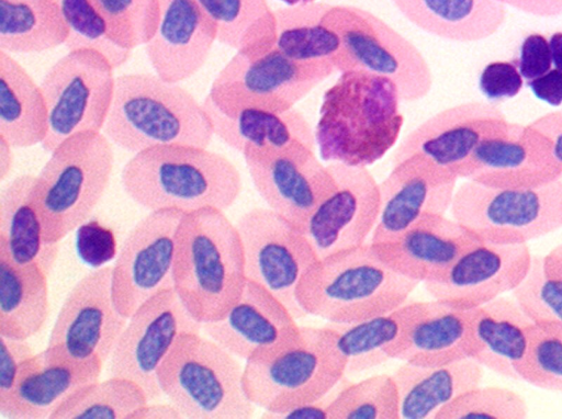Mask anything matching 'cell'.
Segmentation results:
<instances>
[{
	"instance_id": "obj_1",
	"label": "cell",
	"mask_w": 562,
	"mask_h": 419,
	"mask_svg": "<svg viewBox=\"0 0 562 419\" xmlns=\"http://www.w3.org/2000/svg\"><path fill=\"white\" fill-rule=\"evenodd\" d=\"M401 95L387 78L363 70L340 72L322 99L314 129L323 161L369 167L397 143Z\"/></svg>"
},
{
	"instance_id": "obj_2",
	"label": "cell",
	"mask_w": 562,
	"mask_h": 419,
	"mask_svg": "<svg viewBox=\"0 0 562 419\" xmlns=\"http://www.w3.org/2000/svg\"><path fill=\"white\" fill-rule=\"evenodd\" d=\"M126 195L148 210L182 213L229 208L243 181L237 167L224 155L192 145L155 146L133 155L121 171Z\"/></svg>"
},
{
	"instance_id": "obj_3",
	"label": "cell",
	"mask_w": 562,
	"mask_h": 419,
	"mask_svg": "<svg viewBox=\"0 0 562 419\" xmlns=\"http://www.w3.org/2000/svg\"><path fill=\"white\" fill-rule=\"evenodd\" d=\"M247 282L239 231L224 211L184 213L177 233L173 288L200 324L221 318Z\"/></svg>"
},
{
	"instance_id": "obj_4",
	"label": "cell",
	"mask_w": 562,
	"mask_h": 419,
	"mask_svg": "<svg viewBox=\"0 0 562 419\" xmlns=\"http://www.w3.org/2000/svg\"><path fill=\"white\" fill-rule=\"evenodd\" d=\"M102 133L133 154L175 144L207 148L214 136L203 104L190 91L148 72L115 78Z\"/></svg>"
},
{
	"instance_id": "obj_5",
	"label": "cell",
	"mask_w": 562,
	"mask_h": 419,
	"mask_svg": "<svg viewBox=\"0 0 562 419\" xmlns=\"http://www.w3.org/2000/svg\"><path fill=\"white\" fill-rule=\"evenodd\" d=\"M418 284L390 268L366 242L319 258L300 281L296 298L306 315L344 325L402 305Z\"/></svg>"
},
{
	"instance_id": "obj_6",
	"label": "cell",
	"mask_w": 562,
	"mask_h": 419,
	"mask_svg": "<svg viewBox=\"0 0 562 419\" xmlns=\"http://www.w3.org/2000/svg\"><path fill=\"white\" fill-rule=\"evenodd\" d=\"M345 376L336 328L301 326L295 340L245 361L243 385L256 407L282 412L321 399Z\"/></svg>"
},
{
	"instance_id": "obj_7",
	"label": "cell",
	"mask_w": 562,
	"mask_h": 419,
	"mask_svg": "<svg viewBox=\"0 0 562 419\" xmlns=\"http://www.w3.org/2000/svg\"><path fill=\"white\" fill-rule=\"evenodd\" d=\"M113 167V144L102 132L75 134L50 151L33 188L46 242L59 244L85 224L103 197Z\"/></svg>"
},
{
	"instance_id": "obj_8",
	"label": "cell",
	"mask_w": 562,
	"mask_h": 419,
	"mask_svg": "<svg viewBox=\"0 0 562 419\" xmlns=\"http://www.w3.org/2000/svg\"><path fill=\"white\" fill-rule=\"evenodd\" d=\"M201 332L179 337L161 364L162 395L188 419H249L256 406L245 393L239 359Z\"/></svg>"
},
{
	"instance_id": "obj_9",
	"label": "cell",
	"mask_w": 562,
	"mask_h": 419,
	"mask_svg": "<svg viewBox=\"0 0 562 419\" xmlns=\"http://www.w3.org/2000/svg\"><path fill=\"white\" fill-rule=\"evenodd\" d=\"M334 71L330 60H294L274 46L254 54L237 50L214 78L206 98L228 116L245 109L283 113Z\"/></svg>"
},
{
	"instance_id": "obj_10",
	"label": "cell",
	"mask_w": 562,
	"mask_h": 419,
	"mask_svg": "<svg viewBox=\"0 0 562 419\" xmlns=\"http://www.w3.org/2000/svg\"><path fill=\"white\" fill-rule=\"evenodd\" d=\"M451 217L485 242L528 244L562 228V180L528 189L457 185Z\"/></svg>"
},
{
	"instance_id": "obj_11",
	"label": "cell",
	"mask_w": 562,
	"mask_h": 419,
	"mask_svg": "<svg viewBox=\"0 0 562 419\" xmlns=\"http://www.w3.org/2000/svg\"><path fill=\"white\" fill-rule=\"evenodd\" d=\"M323 22L340 37L336 71L363 70L393 81L402 101H417L431 90L434 77L422 52L372 12L331 4Z\"/></svg>"
},
{
	"instance_id": "obj_12",
	"label": "cell",
	"mask_w": 562,
	"mask_h": 419,
	"mask_svg": "<svg viewBox=\"0 0 562 419\" xmlns=\"http://www.w3.org/2000/svg\"><path fill=\"white\" fill-rule=\"evenodd\" d=\"M114 69L104 55L89 48L68 50L50 66L40 83L47 110L46 151L75 134L102 132L113 100Z\"/></svg>"
},
{
	"instance_id": "obj_13",
	"label": "cell",
	"mask_w": 562,
	"mask_h": 419,
	"mask_svg": "<svg viewBox=\"0 0 562 419\" xmlns=\"http://www.w3.org/2000/svg\"><path fill=\"white\" fill-rule=\"evenodd\" d=\"M235 225L247 279L270 291L296 319L307 316L297 302L296 290L319 258L304 230L268 206L245 212Z\"/></svg>"
},
{
	"instance_id": "obj_14",
	"label": "cell",
	"mask_w": 562,
	"mask_h": 419,
	"mask_svg": "<svg viewBox=\"0 0 562 419\" xmlns=\"http://www.w3.org/2000/svg\"><path fill=\"white\" fill-rule=\"evenodd\" d=\"M315 146V141L295 138L282 146H245L240 152L267 206L302 229L313 210L336 189Z\"/></svg>"
},
{
	"instance_id": "obj_15",
	"label": "cell",
	"mask_w": 562,
	"mask_h": 419,
	"mask_svg": "<svg viewBox=\"0 0 562 419\" xmlns=\"http://www.w3.org/2000/svg\"><path fill=\"white\" fill-rule=\"evenodd\" d=\"M201 331L202 324L193 318L175 288L165 290L127 319L108 360V372L137 383L149 401L157 399L162 395L159 369L179 337Z\"/></svg>"
},
{
	"instance_id": "obj_16",
	"label": "cell",
	"mask_w": 562,
	"mask_h": 419,
	"mask_svg": "<svg viewBox=\"0 0 562 419\" xmlns=\"http://www.w3.org/2000/svg\"><path fill=\"white\" fill-rule=\"evenodd\" d=\"M184 213L149 211L128 233L111 272L112 297L130 318L145 302L173 287L177 233Z\"/></svg>"
},
{
	"instance_id": "obj_17",
	"label": "cell",
	"mask_w": 562,
	"mask_h": 419,
	"mask_svg": "<svg viewBox=\"0 0 562 419\" xmlns=\"http://www.w3.org/2000/svg\"><path fill=\"white\" fill-rule=\"evenodd\" d=\"M112 265L82 276L65 297L47 347L77 361L105 363L127 319L116 308L111 290Z\"/></svg>"
},
{
	"instance_id": "obj_18",
	"label": "cell",
	"mask_w": 562,
	"mask_h": 419,
	"mask_svg": "<svg viewBox=\"0 0 562 419\" xmlns=\"http://www.w3.org/2000/svg\"><path fill=\"white\" fill-rule=\"evenodd\" d=\"M327 166L336 189L313 210L303 227L318 258L368 242L380 211L379 183L367 167Z\"/></svg>"
},
{
	"instance_id": "obj_19",
	"label": "cell",
	"mask_w": 562,
	"mask_h": 419,
	"mask_svg": "<svg viewBox=\"0 0 562 419\" xmlns=\"http://www.w3.org/2000/svg\"><path fill=\"white\" fill-rule=\"evenodd\" d=\"M458 178L420 154L396 163L379 183L380 211L370 244L394 239L428 214L449 211Z\"/></svg>"
},
{
	"instance_id": "obj_20",
	"label": "cell",
	"mask_w": 562,
	"mask_h": 419,
	"mask_svg": "<svg viewBox=\"0 0 562 419\" xmlns=\"http://www.w3.org/2000/svg\"><path fill=\"white\" fill-rule=\"evenodd\" d=\"M460 179L491 188H538L561 180V167L539 131L508 121L477 146Z\"/></svg>"
},
{
	"instance_id": "obj_21",
	"label": "cell",
	"mask_w": 562,
	"mask_h": 419,
	"mask_svg": "<svg viewBox=\"0 0 562 419\" xmlns=\"http://www.w3.org/2000/svg\"><path fill=\"white\" fill-rule=\"evenodd\" d=\"M532 258L528 244L481 241L461 253L442 275L424 285L432 299L475 308L512 293L527 275Z\"/></svg>"
},
{
	"instance_id": "obj_22",
	"label": "cell",
	"mask_w": 562,
	"mask_h": 419,
	"mask_svg": "<svg viewBox=\"0 0 562 419\" xmlns=\"http://www.w3.org/2000/svg\"><path fill=\"white\" fill-rule=\"evenodd\" d=\"M507 123L504 112L488 102L468 101L449 106L420 123L401 140L392 165L420 154L460 179L477 146Z\"/></svg>"
},
{
	"instance_id": "obj_23",
	"label": "cell",
	"mask_w": 562,
	"mask_h": 419,
	"mask_svg": "<svg viewBox=\"0 0 562 419\" xmlns=\"http://www.w3.org/2000/svg\"><path fill=\"white\" fill-rule=\"evenodd\" d=\"M270 291L247 279L233 306L202 332L240 360L295 340L301 325Z\"/></svg>"
},
{
	"instance_id": "obj_24",
	"label": "cell",
	"mask_w": 562,
	"mask_h": 419,
	"mask_svg": "<svg viewBox=\"0 0 562 419\" xmlns=\"http://www.w3.org/2000/svg\"><path fill=\"white\" fill-rule=\"evenodd\" d=\"M158 21L144 45L156 75L180 83L193 77L206 63L217 30L196 0H158Z\"/></svg>"
},
{
	"instance_id": "obj_25",
	"label": "cell",
	"mask_w": 562,
	"mask_h": 419,
	"mask_svg": "<svg viewBox=\"0 0 562 419\" xmlns=\"http://www.w3.org/2000/svg\"><path fill=\"white\" fill-rule=\"evenodd\" d=\"M103 365L98 359L77 361L46 347L22 364L0 414L10 419H50L69 397L99 380Z\"/></svg>"
},
{
	"instance_id": "obj_26",
	"label": "cell",
	"mask_w": 562,
	"mask_h": 419,
	"mask_svg": "<svg viewBox=\"0 0 562 419\" xmlns=\"http://www.w3.org/2000/svg\"><path fill=\"white\" fill-rule=\"evenodd\" d=\"M481 241L454 218L428 214L394 239L369 244L394 271L426 283L442 275L461 253Z\"/></svg>"
},
{
	"instance_id": "obj_27",
	"label": "cell",
	"mask_w": 562,
	"mask_h": 419,
	"mask_svg": "<svg viewBox=\"0 0 562 419\" xmlns=\"http://www.w3.org/2000/svg\"><path fill=\"white\" fill-rule=\"evenodd\" d=\"M431 301H411L361 321L331 325L346 359V375L375 369L396 360L414 325L430 309Z\"/></svg>"
},
{
	"instance_id": "obj_28",
	"label": "cell",
	"mask_w": 562,
	"mask_h": 419,
	"mask_svg": "<svg viewBox=\"0 0 562 419\" xmlns=\"http://www.w3.org/2000/svg\"><path fill=\"white\" fill-rule=\"evenodd\" d=\"M483 375L484 367L473 358L442 365L402 362L393 374L400 418L435 419L459 395L481 385Z\"/></svg>"
},
{
	"instance_id": "obj_29",
	"label": "cell",
	"mask_w": 562,
	"mask_h": 419,
	"mask_svg": "<svg viewBox=\"0 0 562 419\" xmlns=\"http://www.w3.org/2000/svg\"><path fill=\"white\" fill-rule=\"evenodd\" d=\"M532 324L513 295H502L475 307L473 359L484 369L519 381L517 369L526 356Z\"/></svg>"
},
{
	"instance_id": "obj_30",
	"label": "cell",
	"mask_w": 562,
	"mask_h": 419,
	"mask_svg": "<svg viewBox=\"0 0 562 419\" xmlns=\"http://www.w3.org/2000/svg\"><path fill=\"white\" fill-rule=\"evenodd\" d=\"M397 11L425 33L457 43L493 36L506 20L497 0H391Z\"/></svg>"
},
{
	"instance_id": "obj_31",
	"label": "cell",
	"mask_w": 562,
	"mask_h": 419,
	"mask_svg": "<svg viewBox=\"0 0 562 419\" xmlns=\"http://www.w3.org/2000/svg\"><path fill=\"white\" fill-rule=\"evenodd\" d=\"M430 309L414 325L396 360L417 365H442L473 358L474 308L432 299Z\"/></svg>"
},
{
	"instance_id": "obj_32",
	"label": "cell",
	"mask_w": 562,
	"mask_h": 419,
	"mask_svg": "<svg viewBox=\"0 0 562 419\" xmlns=\"http://www.w3.org/2000/svg\"><path fill=\"white\" fill-rule=\"evenodd\" d=\"M33 174L12 179L0 193V246L20 265L37 264L49 275L59 244L44 238L43 222L34 199Z\"/></svg>"
},
{
	"instance_id": "obj_33",
	"label": "cell",
	"mask_w": 562,
	"mask_h": 419,
	"mask_svg": "<svg viewBox=\"0 0 562 419\" xmlns=\"http://www.w3.org/2000/svg\"><path fill=\"white\" fill-rule=\"evenodd\" d=\"M48 275L37 264L20 265L0 246V335L27 340L49 315Z\"/></svg>"
},
{
	"instance_id": "obj_34",
	"label": "cell",
	"mask_w": 562,
	"mask_h": 419,
	"mask_svg": "<svg viewBox=\"0 0 562 419\" xmlns=\"http://www.w3.org/2000/svg\"><path fill=\"white\" fill-rule=\"evenodd\" d=\"M46 134L41 86L13 55L0 50V137L16 149L42 145Z\"/></svg>"
},
{
	"instance_id": "obj_35",
	"label": "cell",
	"mask_w": 562,
	"mask_h": 419,
	"mask_svg": "<svg viewBox=\"0 0 562 419\" xmlns=\"http://www.w3.org/2000/svg\"><path fill=\"white\" fill-rule=\"evenodd\" d=\"M202 104L210 117L214 135L239 152L245 146H282L295 138L315 141L311 125L295 107L283 113L245 109L228 116L217 110L206 97Z\"/></svg>"
},
{
	"instance_id": "obj_36",
	"label": "cell",
	"mask_w": 562,
	"mask_h": 419,
	"mask_svg": "<svg viewBox=\"0 0 562 419\" xmlns=\"http://www.w3.org/2000/svg\"><path fill=\"white\" fill-rule=\"evenodd\" d=\"M67 36L55 0H0V50L42 53L65 45Z\"/></svg>"
},
{
	"instance_id": "obj_37",
	"label": "cell",
	"mask_w": 562,
	"mask_h": 419,
	"mask_svg": "<svg viewBox=\"0 0 562 419\" xmlns=\"http://www.w3.org/2000/svg\"><path fill=\"white\" fill-rule=\"evenodd\" d=\"M330 5L315 1L274 10V47L294 60H330L336 68L341 56L340 37L323 22Z\"/></svg>"
},
{
	"instance_id": "obj_38",
	"label": "cell",
	"mask_w": 562,
	"mask_h": 419,
	"mask_svg": "<svg viewBox=\"0 0 562 419\" xmlns=\"http://www.w3.org/2000/svg\"><path fill=\"white\" fill-rule=\"evenodd\" d=\"M217 30V42L260 53L274 46L276 16L267 0H196Z\"/></svg>"
},
{
	"instance_id": "obj_39",
	"label": "cell",
	"mask_w": 562,
	"mask_h": 419,
	"mask_svg": "<svg viewBox=\"0 0 562 419\" xmlns=\"http://www.w3.org/2000/svg\"><path fill=\"white\" fill-rule=\"evenodd\" d=\"M148 401L145 390L134 381L110 376L79 389L50 419H128Z\"/></svg>"
},
{
	"instance_id": "obj_40",
	"label": "cell",
	"mask_w": 562,
	"mask_h": 419,
	"mask_svg": "<svg viewBox=\"0 0 562 419\" xmlns=\"http://www.w3.org/2000/svg\"><path fill=\"white\" fill-rule=\"evenodd\" d=\"M327 419H400L393 375L374 374L348 381L326 408Z\"/></svg>"
},
{
	"instance_id": "obj_41",
	"label": "cell",
	"mask_w": 562,
	"mask_h": 419,
	"mask_svg": "<svg viewBox=\"0 0 562 419\" xmlns=\"http://www.w3.org/2000/svg\"><path fill=\"white\" fill-rule=\"evenodd\" d=\"M68 30V50L89 48L104 55L115 68L124 65L132 52L112 37L109 26L90 0H55Z\"/></svg>"
},
{
	"instance_id": "obj_42",
	"label": "cell",
	"mask_w": 562,
	"mask_h": 419,
	"mask_svg": "<svg viewBox=\"0 0 562 419\" xmlns=\"http://www.w3.org/2000/svg\"><path fill=\"white\" fill-rule=\"evenodd\" d=\"M519 381L562 393V325L533 322L525 359L517 369Z\"/></svg>"
},
{
	"instance_id": "obj_43",
	"label": "cell",
	"mask_w": 562,
	"mask_h": 419,
	"mask_svg": "<svg viewBox=\"0 0 562 419\" xmlns=\"http://www.w3.org/2000/svg\"><path fill=\"white\" fill-rule=\"evenodd\" d=\"M527 416V401L518 392L507 387L479 385L441 408L435 419H524Z\"/></svg>"
},
{
	"instance_id": "obj_44",
	"label": "cell",
	"mask_w": 562,
	"mask_h": 419,
	"mask_svg": "<svg viewBox=\"0 0 562 419\" xmlns=\"http://www.w3.org/2000/svg\"><path fill=\"white\" fill-rule=\"evenodd\" d=\"M105 20L114 41L133 50L153 36L158 0H90Z\"/></svg>"
},
{
	"instance_id": "obj_45",
	"label": "cell",
	"mask_w": 562,
	"mask_h": 419,
	"mask_svg": "<svg viewBox=\"0 0 562 419\" xmlns=\"http://www.w3.org/2000/svg\"><path fill=\"white\" fill-rule=\"evenodd\" d=\"M512 295L533 322L562 325V280L544 273L542 256H533L527 275Z\"/></svg>"
},
{
	"instance_id": "obj_46",
	"label": "cell",
	"mask_w": 562,
	"mask_h": 419,
	"mask_svg": "<svg viewBox=\"0 0 562 419\" xmlns=\"http://www.w3.org/2000/svg\"><path fill=\"white\" fill-rule=\"evenodd\" d=\"M524 81L516 61L494 60L482 69L479 89L491 101L512 99L521 91Z\"/></svg>"
},
{
	"instance_id": "obj_47",
	"label": "cell",
	"mask_w": 562,
	"mask_h": 419,
	"mask_svg": "<svg viewBox=\"0 0 562 419\" xmlns=\"http://www.w3.org/2000/svg\"><path fill=\"white\" fill-rule=\"evenodd\" d=\"M0 409L9 401L22 364L34 355L26 340L11 339L0 335Z\"/></svg>"
},
{
	"instance_id": "obj_48",
	"label": "cell",
	"mask_w": 562,
	"mask_h": 419,
	"mask_svg": "<svg viewBox=\"0 0 562 419\" xmlns=\"http://www.w3.org/2000/svg\"><path fill=\"white\" fill-rule=\"evenodd\" d=\"M77 248L88 263L100 265L115 254L114 236L97 222L82 224L78 229Z\"/></svg>"
},
{
	"instance_id": "obj_49",
	"label": "cell",
	"mask_w": 562,
	"mask_h": 419,
	"mask_svg": "<svg viewBox=\"0 0 562 419\" xmlns=\"http://www.w3.org/2000/svg\"><path fill=\"white\" fill-rule=\"evenodd\" d=\"M516 65L526 82L548 72L552 68L548 38L540 33L528 34L520 44Z\"/></svg>"
},
{
	"instance_id": "obj_50",
	"label": "cell",
	"mask_w": 562,
	"mask_h": 419,
	"mask_svg": "<svg viewBox=\"0 0 562 419\" xmlns=\"http://www.w3.org/2000/svg\"><path fill=\"white\" fill-rule=\"evenodd\" d=\"M348 382L347 375L324 397L321 399L293 407L282 412H266L261 418L269 419H327L326 408L337 395L340 388Z\"/></svg>"
},
{
	"instance_id": "obj_51",
	"label": "cell",
	"mask_w": 562,
	"mask_h": 419,
	"mask_svg": "<svg viewBox=\"0 0 562 419\" xmlns=\"http://www.w3.org/2000/svg\"><path fill=\"white\" fill-rule=\"evenodd\" d=\"M532 94L552 105L562 104V71L552 67L544 75L526 82Z\"/></svg>"
},
{
	"instance_id": "obj_52",
	"label": "cell",
	"mask_w": 562,
	"mask_h": 419,
	"mask_svg": "<svg viewBox=\"0 0 562 419\" xmlns=\"http://www.w3.org/2000/svg\"><path fill=\"white\" fill-rule=\"evenodd\" d=\"M529 124L549 141L551 151L561 167L562 180V110L546 113Z\"/></svg>"
},
{
	"instance_id": "obj_53",
	"label": "cell",
	"mask_w": 562,
	"mask_h": 419,
	"mask_svg": "<svg viewBox=\"0 0 562 419\" xmlns=\"http://www.w3.org/2000/svg\"><path fill=\"white\" fill-rule=\"evenodd\" d=\"M524 13L537 18H557L562 15V0H497Z\"/></svg>"
},
{
	"instance_id": "obj_54",
	"label": "cell",
	"mask_w": 562,
	"mask_h": 419,
	"mask_svg": "<svg viewBox=\"0 0 562 419\" xmlns=\"http://www.w3.org/2000/svg\"><path fill=\"white\" fill-rule=\"evenodd\" d=\"M128 419H182V415L170 401L169 404L148 401L135 410Z\"/></svg>"
},
{
	"instance_id": "obj_55",
	"label": "cell",
	"mask_w": 562,
	"mask_h": 419,
	"mask_svg": "<svg viewBox=\"0 0 562 419\" xmlns=\"http://www.w3.org/2000/svg\"><path fill=\"white\" fill-rule=\"evenodd\" d=\"M543 270L548 276L562 280V244L542 256Z\"/></svg>"
},
{
	"instance_id": "obj_56",
	"label": "cell",
	"mask_w": 562,
	"mask_h": 419,
	"mask_svg": "<svg viewBox=\"0 0 562 419\" xmlns=\"http://www.w3.org/2000/svg\"><path fill=\"white\" fill-rule=\"evenodd\" d=\"M13 148L4 138L0 137V182L3 183L11 174L14 165Z\"/></svg>"
},
{
	"instance_id": "obj_57",
	"label": "cell",
	"mask_w": 562,
	"mask_h": 419,
	"mask_svg": "<svg viewBox=\"0 0 562 419\" xmlns=\"http://www.w3.org/2000/svg\"><path fill=\"white\" fill-rule=\"evenodd\" d=\"M548 42L552 66L562 71V31L552 33Z\"/></svg>"
},
{
	"instance_id": "obj_58",
	"label": "cell",
	"mask_w": 562,
	"mask_h": 419,
	"mask_svg": "<svg viewBox=\"0 0 562 419\" xmlns=\"http://www.w3.org/2000/svg\"><path fill=\"white\" fill-rule=\"evenodd\" d=\"M280 1L285 3L286 5H297V4L315 2L317 0H280Z\"/></svg>"
}]
</instances>
